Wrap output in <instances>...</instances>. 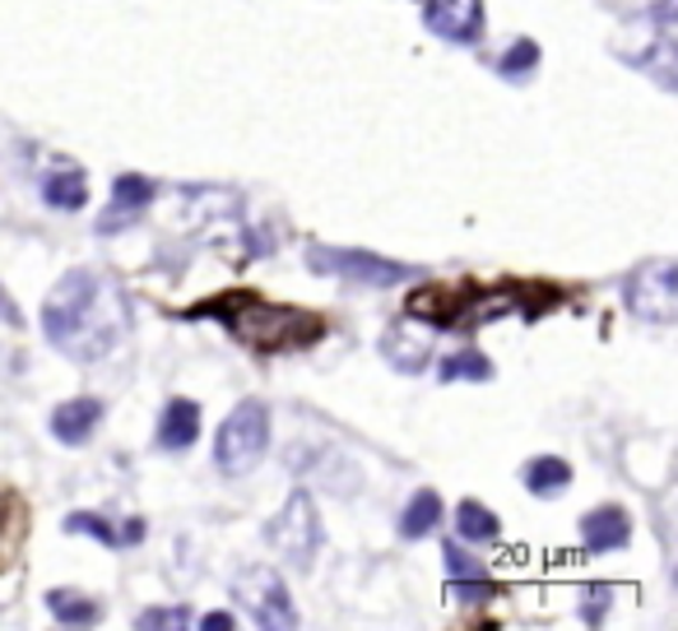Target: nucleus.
I'll return each mask as SVG.
<instances>
[{
  "instance_id": "1",
  "label": "nucleus",
  "mask_w": 678,
  "mask_h": 631,
  "mask_svg": "<svg viewBox=\"0 0 678 631\" xmlns=\"http://www.w3.org/2000/svg\"><path fill=\"white\" fill-rule=\"evenodd\" d=\"M42 330L66 358L98 362L126 334V298L98 270H66L42 302Z\"/></svg>"
},
{
  "instance_id": "2",
  "label": "nucleus",
  "mask_w": 678,
  "mask_h": 631,
  "mask_svg": "<svg viewBox=\"0 0 678 631\" xmlns=\"http://www.w3.org/2000/svg\"><path fill=\"white\" fill-rule=\"evenodd\" d=\"M200 316H219L232 339H242L251 349H302L321 334V321L298 307L260 302V298H215L200 307Z\"/></svg>"
},
{
  "instance_id": "3",
  "label": "nucleus",
  "mask_w": 678,
  "mask_h": 631,
  "mask_svg": "<svg viewBox=\"0 0 678 631\" xmlns=\"http://www.w3.org/2000/svg\"><path fill=\"white\" fill-rule=\"evenodd\" d=\"M266 451H270V409L260 400H242L223 418L219 441H215V460L228 479H242V473H251L266 460Z\"/></svg>"
},
{
  "instance_id": "4",
  "label": "nucleus",
  "mask_w": 678,
  "mask_h": 631,
  "mask_svg": "<svg viewBox=\"0 0 678 631\" xmlns=\"http://www.w3.org/2000/svg\"><path fill=\"white\" fill-rule=\"evenodd\" d=\"M674 10H678V0H656L650 10L622 19V33H637L641 38V51H632L628 66L656 74L660 89H674L678 84V79H674V38H678Z\"/></svg>"
},
{
  "instance_id": "5",
  "label": "nucleus",
  "mask_w": 678,
  "mask_h": 631,
  "mask_svg": "<svg viewBox=\"0 0 678 631\" xmlns=\"http://www.w3.org/2000/svg\"><path fill=\"white\" fill-rule=\"evenodd\" d=\"M266 543L289 567H302V571L311 567V558H317V548H321V511L311 502L307 488H298L289 502H283V511L266 524Z\"/></svg>"
},
{
  "instance_id": "6",
  "label": "nucleus",
  "mask_w": 678,
  "mask_h": 631,
  "mask_svg": "<svg viewBox=\"0 0 678 631\" xmlns=\"http://www.w3.org/2000/svg\"><path fill=\"white\" fill-rule=\"evenodd\" d=\"M232 594L242 599V609L251 613L256 627L266 631H293L298 627V609L289 599V585L275 567H242L232 575Z\"/></svg>"
},
{
  "instance_id": "7",
  "label": "nucleus",
  "mask_w": 678,
  "mask_h": 631,
  "mask_svg": "<svg viewBox=\"0 0 678 631\" xmlns=\"http://www.w3.org/2000/svg\"><path fill=\"white\" fill-rule=\"evenodd\" d=\"M307 266L317 274H335V279H353L368 288H396L413 279V266H400V260H381L372 251H353V247H307Z\"/></svg>"
},
{
  "instance_id": "8",
  "label": "nucleus",
  "mask_w": 678,
  "mask_h": 631,
  "mask_svg": "<svg viewBox=\"0 0 678 631\" xmlns=\"http://www.w3.org/2000/svg\"><path fill=\"white\" fill-rule=\"evenodd\" d=\"M622 298H628L632 316L650 325H674L678 321V283H674V260H646L641 270L628 274L622 283Z\"/></svg>"
},
{
  "instance_id": "9",
  "label": "nucleus",
  "mask_w": 678,
  "mask_h": 631,
  "mask_svg": "<svg viewBox=\"0 0 678 631\" xmlns=\"http://www.w3.org/2000/svg\"><path fill=\"white\" fill-rule=\"evenodd\" d=\"M428 33L456 47H475L483 33V0H423Z\"/></svg>"
},
{
  "instance_id": "10",
  "label": "nucleus",
  "mask_w": 678,
  "mask_h": 631,
  "mask_svg": "<svg viewBox=\"0 0 678 631\" xmlns=\"http://www.w3.org/2000/svg\"><path fill=\"white\" fill-rule=\"evenodd\" d=\"M381 358L396 367V372H405V377L423 372L428 358H432V330L419 325V316H405V321L386 325V334H381Z\"/></svg>"
},
{
  "instance_id": "11",
  "label": "nucleus",
  "mask_w": 678,
  "mask_h": 631,
  "mask_svg": "<svg viewBox=\"0 0 678 631\" xmlns=\"http://www.w3.org/2000/svg\"><path fill=\"white\" fill-rule=\"evenodd\" d=\"M153 204V181L140 177V172H126L112 181V204H108V214L98 219V232L108 237V232H121L130 219H140L144 209Z\"/></svg>"
},
{
  "instance_id": "12",
  "label": "nucleus",
  "mask_w": 678,
  "mask_h": 631,
  "mask_svg": "<svg viewBox=\"0 0 678 631\" xmlns=\"http://www.w3.org/2000/svg\"><path fill=\"white\" fill-rule=\"evenodd\" d=\"M441 562H447V575H451V594L460 603H488L492 599V575L483 571L479 558H469L465 548L451 543H441Z\"/></svg>"
},
{
  "instance_id": "13",
  "label": "nucleus",
  "mask_w": 678,
  "mask_h": 631,
  "mask_svg": "<svg viewBox=\"0 0 678 631\" xmlns=\"http://www.w3.org/2000/svg\"><path fill=\"white\" fill-rule=\"evenodd\" d=\"M581 543L590 552H618L632 543V520L622 507H595L581 515Z\"/></svg>"
},
{
  "instance_id": "14",
  "label": "nucleus",
  "mask_w": 678,
  "mask_h": 631,
  "mask_svg": "<svg viewBox=\"0 0 678 631\" xmlns=\"http://www.w3.org/2000/svg\"><path fill=\"white\" fill-rule=\"evenodd\" d=\"M102 423V404L98 400H66L57 413H51V437H57L61 445H84Z\"/></svg>"
},
{
  "instance_id": "15",
  "label": "nucleus",
  "mask_w": 678,
  "mask_h": 631,
  "mask_svg": "<svg viewBox=\"0 0 678 631\" xmlns=\"http://www.w3.org/2000/svg\"><path fill=\"white\" fill-rule=\"evenodd\" d=\"M200 437V404L196 400H168L159 418V445L163 451H187Z\"/></svg>"
},
{
  "instance_id": "16",
  "label": "nucleus",
  "mask_w": 678,
  "mask_h": 631,
  "mask_svg": "<svg viewBox=\"0 0 678 631\" xmlns=\"http://www.w3.org/2000/svg\"><path fill=\"white\" fill-rule=\"evenodd\" d=\"M42 200L51 209H66V214H74V209H84L89 200V181L80 168H61V172H51L42 177Z\"/></svg>"
},
{
  "instance_id": "17",
  "label": "nucleus",
  "mask_w": 678,
  "mask_h": 631,
  "mask_svg": "<svg viewBox=\"0 0 678 631\" xmlns=\"http://www.w3.org/2000/svg\"><path fill=\"white\" fill-rule=\"evenodd\" d=\"M520 483H526L535 497H558L567 483H571V464L558 460V455H539L520 469Z\"/></svg>"
},
{
  "instance_id": "18",
  "label": "nucleus",
  "mask_w": 678,
  "mask_h": 631,
  "mask_svg": "<svg viewBox=\"0 0 678 631\" xmlns=\"http://www.w3.org/2000/svg\"><path fill=\"white\" fill-rule=\"evenodd\" d=\"M437 520H441V497L432 488H419L409 497V507L400 515V539H423L437 530Z\"/></svg>"
},
{
  "instance_id": "19",
  "label": "nucleus",
  "mask_w": 678,
  "mask_h": 631,
  "mask_svg": "<svg viewBox=\"0 0 678 631\" xmlns=\"http://www.w3.org/2000/svg\"><path fill=\"white\" fill-rule=\"evenodd\" d=\"M47 609H51V618L66 622V627L98 622V603L89 594H80V590H47Z\"/></svg>"
},
{
  "instance_id": "20",
  "label": "nucleus",
  "mask_w": 678,
  "mask_h": 631,
  "mask_svg": "<svg viewBox=\"0 0 678 631\" xmlns=\"http://www.w3.org/2000/svg\"><path fill=\"white\" fill-rule=\"evenodd\" d=\"M456 534L469 539V543H492L502 534V520L492 515L488 507H479V502H460L456 507Z\"/></svg>"
},
{
  "instance_id": "21",
  "label": "nucleus",
  "mask_w": 678,
  "mask_h": 631,
  "mask_svg": "<svg viewBox=\"0 0 678 631\" xmlns=\"http://www.w3.org/2000/svg\"><path fill=\"white\" fill-rule=\"evenodd\" d=\"M535 70H539V42L535 38H516L498 57V74L507 79V84H526Z\"/></svg>"
},
{
  "instance_id": "22",
  "label": "nucleus",
  "mask_w": 678,
  "mask_h": 631,
  "mask_svg": "<svg viewBox=\"0 0 678 631\" xmlns=\"http://www.w3.org/2000/svg\"><path fill=\"white\" fill-rule=\"evenodd\" d=\"M441 381H492V362L479 349H460L441 362Z\"/></svg>"
},
{
  "instance_id": "23",
  "label": "nucleus",
  "mask_w": 678,
  "mask_h": 631,
  "mask_svg": "<svg viewBox=\"0 0 678 631\" xmlns=\"http://www.w3.org/2000/svg\"><path fill=\"white\" fill-rule=\"evenodd\" d=\"M66 534H89V539H98V543H108V548H121V539H117V530L102 515H93V511H70L66 515Z\"/></svg>"
},
{
  "instance_id": "24",
  "label": "nucleus",
  "mask_w": 678,
  "mask_h": 631,
  "mask_svg": "<svg viewBox=\"0 0 678 631\" xmlns=\"http://www.w3.org/2000/svg\"><path fill=\"white\" fill-rule=\"evenodd\" d=\"M191 622H196V618H191L187 609H149V613L136 618L140 631H153V627H177V631H181V627H191Z\"/></svg>"
},
{
  "instance_id": "25",
  "label": "nucleus",
  "mask_w": 678,
  "mask_h": 631,
  "mask_svg": "<svg viewBox=\"0 0 678 631\" xmlns=\"http://www.w3.org/2000/svg\"><path fill=\"white\" fill-rule=\"evenodd\" d=\"M609 594H614L609 585H586V603H581V618H586L590 627H595L599 618L609 613Z\"/></svg>"
},
{
  "instance_id": "26",
  "label": "nucleus",
  "mask_w": 678,
  "mask_h": 631,
  "mask_svg": "<svg viewBox=\"0 0 678 631\" xmlns=\"http://www.w3.org/2000/svg\"><path fill=\"white\" fill-rule=\"evenodd\" d=\"M200 627H205V631H228V627H232V613H210Z\"/></svg>"
}]
</instances>
